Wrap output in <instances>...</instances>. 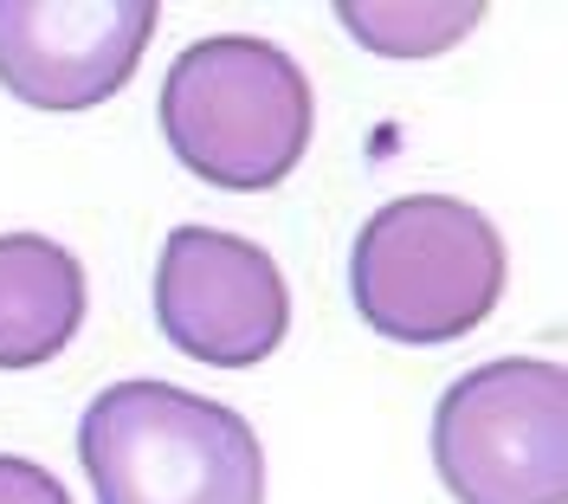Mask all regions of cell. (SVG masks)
<instances>
[{"mask_svg":"<svg viewBox=\"0 0 568 504\" xmlns=\"http://www.w3.org/2000/svg\"><path fill=\"white\" fill-rule=\"evenodd\" d=\"M155 123L187 175L226 194H265L317 137V91L284 46L213 33L169 65Z\"/></svg>","mask_w":568,"mask_h":504,"instance_id":"6da1fadb","label":"cell"},{"mask_svg":"<svg viewBox=\"0 0 568 504\" xmlns=\"http://www.w3.org/2000/svg\"><path fill=\"white\" fill-rule=\"evenodd\" d=\"M504 233L453 194H400L362 220L349 252L355 317L407 350H439L485 324L504 298Z\"/></svg>","mask_w":568,"mask_h":504,"instance_id":"7a4b0ae2","label":"cell"},{"mask_svg":"<svg viewBox=\"0 0 568 504\" xmlns=\"http://www.w3.org/2000/svg\"><path fill=\"white\" fill-rule=\"evenodd\" d=\"M98 504H265V446L246 414L175 382H110L78 421Z\"/></svg>","mask_w":568,"mask_h":504,"instance_id":"3957f363","label":"cell"},{"mask_svg":"<svg viewBox=\"0 0 568 504\" xmlns=\"http://www.w3.org/2000/svg\"><path fill=\"white\" fill-rule=\"evenodd\" d=\"M433 466L459 504L568 498V375L542 356H497L433 407Z\"/></svg>","mask_w":568,"mask_h":504,"instance_id":"277c9868","label":"cell"},{"mask_svg":"<svg viewBox=\"0 0 568 504\" xmlns=\"http://www.w3.org/2000/svg\"><path fill=\"white\" fill-rule=\"evenodd\" d=\"M155 324L187 362L207 369H252L291 330V291L278 259L220 233V226H175L155 259Z\"/></svg>","mask_w":568,"mask_h":504,"instance_id":"5b68a950","label":"cell"},{"mask_svg":"<svg viewBox=\"0 0 568 504\" xmlns=\"http://www.w3.org/2000/svg\"><path fill=\"white\" fill-rule=\"evenodd\" d=\"M155 0H0V84L33 110H91L136 78Z\"/></svg>","mask_w":568,"mask_h":504,"instance_id":"8992f818","label":"cell"},{"mask_svg":"<svg viewBox=\"0 0 568 504\" xmlns=\"http://www.w3.org/2000/svg\"><path fill=\"white\" fill-rule=\"evenodd\" d=\"M84 324V265L45 233H0V369H39Z\"/></svg>","mask_w":568,"mask_h":504,"instance_id":"52a82bcc","label":"cell"},{"mask_svg":"<svg viewBox=\"0 0 568 504\" xmlns=\"http://www.w3.org/2000/svg\"><path fill=\"white\" fill-rule=\"evenodd\" d=\"M336 20L382 59H433V52L459 46L485 20V7L478 0H439V7H394V0H368L362 7V0H343Z\"/></svg>","mask_w":568,"mask_h":504,"instance_id":"ba28073f","label":"cell"},{"mask_svg":"<svg viewBox=\"0 0 568 504\" xmlns=\"http://www.w3.org/2000/svg\"><path fill=\"white\" fill-rule=\"evenodd\" d=\"M0 504H71L65 485L39 460H20V453H0Z\"/></svg>","mask_w":568,"mask_h":504,"instance_id":"9c48e42d","label":"cell"}]
</instances>
